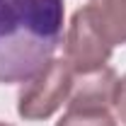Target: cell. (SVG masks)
<instances>
[{"label": "cell", "mask_w": 126, "mask_h": 126, "mask_svg": "<svg viewBox=\"0 0 126 126\" xmlns=\"http://www.w3.org/2000/svg\"><path fill=\"white\" fill-rule=\"evenodd\" d=\"M63 0H0V85L32 80L63 41Z\"/></svg>", "instance_id": "obj_1"}, {"label": "cell", "mask_w": 126, "mask_h": 126, "mask_svg": "<svg viewBox=\"0 0 126 126\" xmlns=\"http://www.w3.org/2000/svg\"><path fill=\"white\" fill-rule=\"evenodd\" d=\"M56 126H119L111 107H90V104H68V109Z\"/></svg>", "instance_id": "obj_6"}, {"label": "cell", "mask_w": 126, "mask_h": 126, "mask_svg": "<svg viewBox=\"0 0 126 126\" xmlns=\"http://www.w3.org/2000/svg\"><path fill=\"white\" fill-rule=\"evenodd\" d=\"M119 78L109 65L92 70V73H75L73 92L68 104H90V107H114Z\"/></svg>", "instance_id": "obj_4"}, {"label": "cell", "mask_w": 126, "mask_h": 126, "mask_svg": "<svg viewBox=\"0 0 126 126\" xmlns=\"http://www.w3.org/2000/svg\"><path fill=\"white\" fill-rule=\"evenodd\" d=\"M85 12L111 46L126 44V0H90Z\"/></svg>", "instance_id": "obj_5"}, {"label": "cell", "mask_w": 126, "mask_h": 126, "mask_svg": "<svg viewBox=\"0 0 126 126\" xmlns=\"http://www.w3.org/2000/svg\"><path fill=\"white\" fill-rule=\"evenodd\" d=\"M75 82V70L65 58L48 61L32 80L22 85L17 94V114L27 121H41L53 116L63 104H68Z\"/></svg>", "instance_id": "obj_2"}, {"label": "cell", "mask_w": 126, "mask_h": 126, "mask_svg": "<svg viewBox=\"0 0 126 126\" xmlns=\"http://www.w3.org/2000/svg\"><path fill=\"white\" fill-rule=\"evenodd\" d=\"M0 126H10V124H5V121H0Z\"/></svg>", "instance_id": "obj_8"}, {"label": "cell", "mask_w": 126, "mask_h": 126, "mask_svg": "<svg viewBox=\"0 0 126 126\" xmlns=\"http://www.w3.org/2000/svg\"><path fill=\"white\" fill-rule=\"evenodd\" d=\"M114 109H116V116H119V121L126 126V75H124V78H119L116 94H114Z\"/></svg>", "instance_id": "obj_7"}, {"label": "cell", "mask_w": 126, "mask_h": 126, "mask_svg": "<svg viewBox=\"0 0 126 126\" xmlns=\"http://www.w3.org/2000/svg\"><path fill=\"white\" fill-rule=\"evenodd\" d=\"M111 51L114 46L99 34L90 15L85 12V7H80L65 29V61L73 65L78 75L92 73L107 65V61L111 58Z\"/></svg>", "instance_id": "obj_3"}]
</instances>
